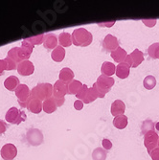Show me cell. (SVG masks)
<instances>
[{
  "label": "cell",
  "instance_id": "obj_1",
  "mask_svg": "<svg viewBox=\"0 0 159 160\" xmlns=\"http://www.w3.org/2000/svg\"><path fill=\"white\" fill-rule=\"evenodd\" d=\"M72 37V43L75 46L86 47L91 44L93 41V35L84 28H78L74 30Z\"/></svg>",
  "mask_w": 159,
  "mask_h": 160
},
{
  "label": "cell",
  "instance_id": "obj_2",
  "mask_svg": "<svg viewBox=\"0 0 159 160\" xmlns=\"http://www.w3.org/2000/svg\"><path fill=\"white\" fill-rule=\"evenodd\" d=\"M114 83H115V81L113 78L107 77L105 75H101L98 77L97 82L93 84L92 87L96 91L98 98H105L106 94L111 90Z\"/></svg>",
  "mask_w": 159,
  "mask_h": 160
},
{
  "label": "cell",
  "instance_id": "obj_3",
  "mask_svg": "<svg viewBox=\"0 0 159 160\" xmlns=\"http://www.w3.org/2000/svg\"><path fill=\"white\" fill-rule=\"evenodd\" d=\"M53 96V85L51 83H38L31 90V97L36 98L39 101H43Z\"/></svg>",
  "mask_w": 159,
  "mask_h": 160
},
{
  "label": "cell",
  "instance_id": "obj_4",
  "mask_svg": "<svg viewBox=\"0 0 159 160\" xmlns=\"http://www.w3.org/2000/svg\"><path fill=\"white\" fill-rule=\"evenodd\" d=\"M5 119L10 124L19 125L21 122H24L27 119V116L23 110H19L18 108L13 107L7 111L5 115Z\"/></svg>",
  "mask_w": 159,
  "mask_h": 160
},
{
  "label": "cell",
  "instance_id": "obj_5",
  "mask_svg": "<svg viewBox=\"0 0 159 160\" xmlns=\"http://www.w3.org/2000/svg\"><path fill=\"white\" fill-rule=\"evenodd\" d=\"M16 95L18 100V104L21 108H26V104L31 97V91L26 84H19L16 89Z\"/></svg>",
  "mask_w": 159,
  "mask_h": 160
},
{
  "label": "cell",
  "instance_id": "obj_6",
  "mask_svg": "<svg viewBox=\"0 0 159 160\" xmlns=\"http://www.w3.org/2000/svg\"><path fill=\"white\" fill-rule=\"evenodd\" d=\"M158 139H159V136L156 133L155 130H151V132H148L147 133L144 134V145H145V147L149 153L152 150L157 148Z\"/></svg>",
  "mask_w": 159,
  "mask_h": 160
},
{
  "label": "cell",
  "instance_id": "obj_7",
  "mask_svg": "<svg viewBox=\"0 0 159 160\" xmlns=\"http://www.w3.org/2000/svg\"><path fill=\"white\" fill-rule=\"evenodd\" d=\"M67 94V83L62 81H57L53 86V98L55 100H65Z\"/></svg>",
  "mask_w": 159,
  "mask_h": 160
},
{
  "label": "cell",
  "instance_id": "obj_8",
  "mask_svg": "<svg viewBox=\"0 0 159 160\" xmlns=\"http://www.w3.org/2000/svg\"><path fill=\"white\" fill-rule=\"evenodd\" d=\"M103 49L106 51V52H113L114 50H116L119 46V41L117 39L116 37H114L113 35H107L103 40Z\"/></svg>",
  "mask_w": 159,
  "mask_h": 160
},
{
  "label": "cell",
  "instance_id": "obj_9",
  "mask_svg": "<svg viewBox=\"0 0 159 160\" xmlns=\"http://www.w3.org/2000/svg\"><path fill=\"white\" fill-rule=\"evenodd\" d=\"M34 46L31 45L28 41L25 39L22 40V44L20 47H18V58L20 60V62L23 61H28V59L30 58V56L33 53Z\"/></svg>",
  "mask_w": 159,
  "mask_h": 160
},
{
  "label": "cell",
  "instance_id": "obj_10",
  "mask_svg": "<svg viewBox=\"0 0 159 160\" xmlns=\"http://www.w3.org/2000/svg\"><path fill=\"white\" fill-rule=\"evenodd\" d=\"M0 153H1V157L4 160H12L17 155V149L13 144L8 143L2 147Z\"/></svg>",
  "mask_w": 159,
  "mask_h": 160
},
{
  "label": "cell",
  "instance_id": "obj_11",
  "mask_svg": "<svg viewBox=\"0 0 159 160\" xmlns=\"http://www.w3.org/2000/svg\"><path fill=\"white\" fill-rule=\"evenodd\" d=\"M27 140L33 146H38L43 142V135L39 129L31 128L27 132Z\"/></svg>",
  "mask_w": 159,
  "mask_h": 160
},
{
  "label": "cell",
  "instance_id": "obj_12",
  "mask_svg": "<svg viewBox=\"0 0 159 160\" xmlns=\"http://www.w3.org/2000/svg\"><path fill=\"white\" fill-rule=\"evenodd\" d=\"M17 70L18 74L21 76H30L34 73L35 71V66L32 62L30 61H23L20 63L17 64Z\"/></svg>",
  "mask_w": 159,
  "mask_h": 160
},
{
  "label": "cell",
  "instance_id": "obj_13",
  "mask_svg": "<svg viewBox=\"0 0 159 160\" xmlns=\"http://www.w3.org/2000/svg\"><path fill=\"white\" fill-rule=\"evenodd\" d=\"M57 43H59V39H57V36L55 34L49 33L44 35V38H43V46L47 50H54L57 47Z\"/></svg>",
  "mask_w": 159,
  "mask_h": 160
},
{
  "label": "cell",
  "instance_id": "obj_14",
  "mask_svg": "<svg viewBox=\"0 0 159 160\" xmlns=\"http://www.w3.org/2000/svg\"><path fill=\"white\" fill-rule=\"evenodd\" d=\"M26 108L29 111H31L32 113L38 114L42 110V102L36 99V98L30 97L27 102V104H26Z\"/></svg>",
  "mask_w": 159,
  "mask_h": 160
},
{
  "label": "cell",
  "instance_id": "obj_15",
  "mask_svg": "<svg viewBox=\"0 0 159 160\" xmlns=\"http://www.w3.org/2000/svg\"><path fill=\"white\" fill-rule=\"evenodd\" d=\"M125 110H126V105L122 100H115L112 103L110 111L114 117H117V116H120V115H124Z\"/></svg>",
  "mask_w": 159,
  "mask_h": 160
},
{
  "label": "cell",
  "instance_id": "obj_16",
  "mask_svg": "<svg viewBox=\"0 0 159 160\" xmlns=\"http://www.w3.org/2000/svg\"><path fill=\"white\" fill-rule=\"evenodd\" d=\"M110 56L112 58V60L117 62V63H121L124 62L126 58L127 57V53L125 49H123L122 47H118L116 50H114L113 52L110 53Z\"/></svg>",
  "mask_w": 159,
  "mask_h": 160
},
{
  "label": "cell",
  "instance_id": "obj_17",
  "mask_svg": "<svg viewBox=\"0 0 159 160\" xmlns=\"http://www.w3.org/2000/svg\"><path fill=\"white\" fill-rule=\"evenodd\" d=\"M131 73V67L126 62H121L116 66V72L115 74L120 79H127Z\"/></svg>",
  "mask_w": 159,
  "mask_h": 160
},
{
  "label": "cell",
  "instance_id": "obj_18",
  "mask_svg": "<svg viewBox=\"0 0 159 160\" xmlns=\"http://www.w3.org/2000/svg\"><path fill=\"white\" fill-rule=\"evenodd\" d=\"M129 57H131L132 63V67H133V68H136L137 66H139L144 61V54L139 49L133 50V52L129 54Z\"/></svg>",
  "mask_w": 159,
  "mask_h": 160
},
{
  "label": "cell",
  "instance_id": "obj_19",
  "mask_svg": "<svg viewBox=\"0 0 159 160\" xmlns=\"http://www.w3.org/2000/svg\"><path fill=\"white\" fill-rule=\"evenodd\" d=\"M19 84V79L16 76H10L4 81L5 88L9 91H16Z\"/></svg>",
  "mask_w": 159,
  "mask_h": 160
},
{
  "label": "cell",
  "instance_id": "obj_20",
  "mask_svg": "<svg viewBox=\"0 0 159 160\" xmlns=\"http://www.w3.org/2000/svg\"><path fill=\"white\" fill-rule=\"evenodd\" d=\"M101 72H102V75L111 77L116 72V65H114V63L110 62H105L101 67Z\"/></svg>",
  "mask_w": 159,
  "mask_h": 160
},
{
  "label": "cell",
  "instance_id": "obj_21",
  "mask_svg": "<svg viewBox=\"0 0 159 160\" xmlns=\"http://www.w3.org/2000/svg\"><path fill=\"white\" fill-rule=\"evenodd\" d=\"M57 104H56V101L54 98H49L47 100H45L44 102L42 103V109L44 112L48 113V114H51L53 112H55L57 110Z\"/></svg>",
  "mask_w": 159,
  "mask_h": 160
},
{
  "label": "cell",
  "instance_id": "obj_22",
  "mask_svg": "<svg viewBox=\"0 0 159 160\" xmlns=\"http://www.w3.org/2000/svg\"><path fill=\"white\" fill-rule=\"evenodd\" d=\"M52 60L56 62H62L65 58V50L62 46H57L51 53Z\"/></svg>",
  "mask_w": 159,
  "mask_h": 160
},
{
  "label": "cell",
  "instance_id": "obj_23",
  "mask_svg": "<svg viewBox=\"0 0 159 160\" xmlns=\"http://www.w3.org/2000/svg\"><path fill=\"white\" fill-rule=\"evenodd\" d=\"M59 78H60V81L68 83L71 81H73V79H74V72L72 71L70 68L64 67V68H62L61 70Z\"/></svg>",
  "mask_w": 159,
  "mask_h": 160
},
{
  "label": "cell",
  "instance_id": "obj_24",
  "mask_svg": "<svg viewBox=\"0 0 159 160\" xmlns=\"http://www.w3.org/2000/svg\"><path fill=\"white\" fill-rule=\"evenodd\" d=\"M82 85L83 84L80 81H77V80L71 81L70 82L67 83V94L77 95V93L81 90Z\"/></svg>",
  "mask_w": 159,
  "mask_h": 160
},
{
  "label": "cell",
  "instance_id": "obj_25",
  "mask_svg": "<svg viewBox=\"0 0 159 160\" xmlns=\"http://www.w3.org/2000/svg\"><path fill=\"white\" fill-rule=\"evenodd\" d=\"M128 120L126 115H120L117 117H114L113 119V125L114 127L118 129H124L127 126Z\"/></svg>",
  "mask_w": 159,
  "mask_h": 160
},
{
  "label": "cell",
  "instance_id": "obj_26",
  "mask_svg": "<svg viewBox=\"0 0 159 160\" xmlns=\"http://www.w3.org/2000/svg\"><path fill=\"white\" fill-rule=\"evenodd\" d=\"M59 43L62 47H69L73 43H72V37L69 33L63 32L59 36Z\"/></svg>",
  "mask_w": 159,
  "mask_h": 160
},
{
  "label": "cell",
  "instance_id": "obj_27",
  "mask_svg": "<svg viewBox=\"0 0 159 160\" xmlns=\"http://www.w3.org/2000/svg\"><path fill=\"white\" fill-rule=\"evenodd\" d=\"M107 157V152L103 148H96L92 152V159L93 160H106Z\"/></svg>",
  "mask_w": 159,
  "mask_h": 160
},
{
  "label": "cell",
  "instance_id": "obj_28",
  "mask_svg": "<svg viewBox=\"0 0 159 160\" xmlns=\"http://www.w3.org/2000/svg\"><path fill=\"white\" fill-rule=\"evenodd\" d=\"M143 85L148 90L153 89L154 87H155V85H156V79H155V77L152 76V75L147 76L145 79H144V81H143Z\"/></svg>",
  "mask_w": 159,
  "mask_h": 160
},
{
  "label": "cell",
  "instance_id": "obj_29",
  "mask_svg": "<svg viewBox=\"0 0 159 160\" xmlns=\"http://www.w3.org/2000/svg\"><path fill=\"white\" fill-rule=\"evenodd\" d=\"M148 54L150 58H152V60L159 59V43H152V44L148 48Z\"/></svg>",
  "mask_w": 159,
  "mask_h": 160
},
{
  "label": "cell",
  "instance_id": "obj_30",
  "mask_svg": "<svg viewBox=\"0 0 159 160\" xmlns=\"http://www.w3.org/2000/svg\"><path fill=\"white\" fill-rule=\"evenodd\" d=\"M97 98H98V95H97L96 91L93 89V87H90V88H88L87 94H86V97L82 101V103L83 104H90V103H92V102H94Z\"/></svg>",
  "mask_w": 159,
  "mask_h": 160
},
{
  "label": "cell",
  "instance_id": "obj_31",
  "mask_svg": "<svg viewBox=\"0 0 159 160\" xmlns=\"http://www.w3.org/2000/svg\"><path fill=\"white\" fill-rule=\"evenodd\" d=\"M155 128V124L152 121V120H146L144 121L141 127V130H142V133L145 134L148 132H151V130H154Z\"/></svg>",
  "mask_w": 159,
  "mask_h": 160
},
{
  "label": "cell",
  "instance_id": "obj_32",
  "mask_svg": "<svg viewBox=\"0 0 159 160\" xmlns=\"http://www.w3.org/2000/svg\"><path fill=\"white\" fill-rule=\"evenodd\" d=\"M43 38H44V35H37V36H35V37H31V38H25V40L28 41L31 45L36 46V45L42 44V43H43Z\"/></svg>",
  "mask_w": 159,
  "mask_h": 160
},
{
  "label": "cell",
  "instance_id": "obj_33",
  "mask_svg": "<svg viewBox=\"0 0 159 160\" xmlns=\"http://www.w3.org/2000/svg\"><path fill=\"white\" fill-rule=\"evenodd\" d=\"M7 57L10 58V59L12 61H13L17 64L20 63V60H19V58H18V47H13L11 50H9Z\"/></svg>",
  "mask_w": 159,
  "mask_h": 160
},
{
  "label": "cell",
  "instance_id": "obj_34",
  "mask_svg": "<svg viewBox=\"0 0 159 160\" xmlns=\"http://www.w3.org/2000/svg\"><path fill=\"white\" fill-rule=\"evenodd\" d=\"M87 90H88V87L86 84H83L82 87L81 88V90L77 93L76 97L78 98V100H81V101H83L86 97V94H87Z\"/></svg>",
  "mask_w": 159,
  "mask_h": 160
},
{
  "label": "cell",
  "instance_id": "obj_35",
  "mask_svg": "<svg viewBox=\"0 0 159 160\" xmlns=\"http://www.w3.org/2000/svg\"><path fill=\"white\" fill-rule=\"evenodd\" d=\"M4 62H5V65H6V70L7 71H10V70H14L17 69V64L14 62L13 61H12L10 58H6V59H4Z\"/></svg>",
  "mask_w": 159,
  "mask_h": 160
},
{
  "label": "cell",
  "instance_id": "obj_36",
  "mask_svg": "<svg viewBox=\"0 0 159 160\" xmlns=\"http://www.w3.org/2000/svg\"><path fill=\"white\" fill-rule=\"evenodd\" d=\"M102 143H103V149H105L106 151H109L112 149V143L109 139L105 138V139H103Z\"/></svg>",
  "mask_w": 159,
  "mask_h": 160
},
{
  "label": "cell",
  "instance_id": "obj_37",
  "mask_svg": "<svg viewBox=\"0 0 159 160\" xmlns=\"http://www.w3.org/2000/svg\"><path fill=\"white\" fill-rule=\"evenodd\" d=\"M151 158L152 160H159V148H155L150 152Z\"/></svg>",
  "mask_w": 159,
  "mask_h": 160
},
{
  "label": "cell",
  "instance_id": "obj_38",
  "mask_svg": "<svg viewBox=\"0 0 159 160\" xmlns=\"http://www.w3.org/2000/svg\"><path fill=\"white\" fill-rule=\"evenodd\" d=\"M142 22L145 24L147 27L152 28V27H153L156 24V19H143Z\"/></svg>",
  "mask_w": 159,
  "mask_h": 160
},
{
  "label": "cell",
  "instance_id": "obj_39",
  "mask_svg": "<svg viewBox=\"0 0 159 160\" xmlns=\"http://www.w3.org/2000/svg\"><path fill=\"white\" fill-rule=\"evenodd\" d=\"M7 124L6 122L0 120V135H2L3 133H5V132L7 130Z\"/></svg>",
  "mask_w": 159,
  "mask_h": 160
},
{
  "label": "cell",
  "instance_id": "obj_40",
  "mask_svg": "<svg viewBox=\"0 0 159 160\" xmlns=\"http://www.w3.org/2000/svg\"><path fill=\"white\" fill-rule=\"evenodd\" d=\"M74 108H75V109H77V110H82V109L83 108V103H82V101H81V100L75 101V103H74Z\"/></svg>",
  "mask_w": 159,
  "mask_h": 160
},
{
  "label": "cell",
  "instance_id": "obj_41",
  "mask_svg": "<svg viewBox=\"0 0 159 160\" xmlns=\"http://www.w3.org/2000/svg\"><path fill=\"white\" fill-rule=\"evenodd\" d=\"M4 71H6V65L4 60H0V76L4 74Z\"/></svg>",
  "mask_w": 159,
  "mask_h": 160
},
{
  "label": "cell",
  "instance_id": "obj_42",
  "mask_svg": "<svg viewBox=\"0 0 159 160\" xmlns=\"http://www.w3.org/2000/svg\"><path fill=\"white\" fill-rule=\"evenodd\" d=\"M115 23V20L114 21H111V22H105V23H99L98 25L99 26H102V27H107V28H109V27H111L113 24Z\"/></svg>",
  "mask_w": 159,
  "mask_h": 160
},
{
  "label": "cell",
  "instance_id": "obj_43",
  "mask_svg": "<svg viewBox=\"0 0 159 160\" xmlns=\"http://www.w3.org/2000/svg\"><path fill=\"white\" fill-rule=\"evenodd\" d=\"M155 129L157 130V132H159V122H157L155 124Z\"/></svg>",
  "mask_w": 159,
  "mask_h": 160
},
{
  "label": "cell",
  "instance_id": "obj_44",
  "mask_svg": "<svg viewBox=\"0 0 159 160\" xmlns=\"http://www.w3.org/2000/svg\"><path fill=\"white\" fill-rule=\"evenodd\" d=\"M158 148H159V139H158Z\"/></svg>",
  "mask_w": 159,
  "mask_h": 160
}]
</instances>
